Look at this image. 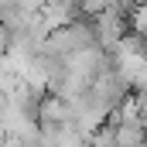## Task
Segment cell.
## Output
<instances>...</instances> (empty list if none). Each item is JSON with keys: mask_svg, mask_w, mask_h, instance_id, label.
Wrapping results in <instances>:
<instances>
[{"mask_svg": "<svg viewBox=\"0 0 147 147\" xmlns=\"http://www.w3.org/2000/svg\"><path fill=\"white\" fill-rule=\"evenodd\" d=\"M116 144L120 147H144L147 127L144 123H116Z\"/></svg>", "mask_w": 147, "mask_h": 147, "instance_id": "cell-1", "label": "cell"}]
</instances>
